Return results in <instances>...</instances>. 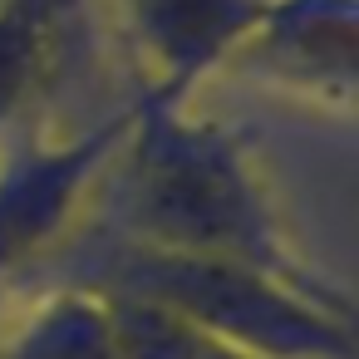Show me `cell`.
Wrapping results in <instances>:
<instances>
[{"label": "cell", "mask_w": 359, "mask_h": 359, "mask_svg": "<svg viewBox=\"0 0 359 359\" xmlns=\"http://www.w3.org/2000/svg\"><path fill=\"white\" fill-rule=\"evenodd\" d=\"M133 99L138 114L114 163L118 241L256 266L315 295H354L295 246L246 138L231 123L148 89H138Z\"/></svg>", "instance_id": "6da1fadb"}, {"label": "cell", "mask_w": 359, "mask_h": 359, "mask_svg": "<svg viewBox=\"0 0 359 359\" xmlns=\"http://www.w3.org/2000/svg\"><path fill=\"white\" fill-rule=\"evenodd\" d=\"M79 285L153 300L256 359H359L354 295H315L256 266L114 241Z\"/></svg>", "instance_id": "7a4b0ae2"}, {"label": "cell", "mask_w": 359, "mask_h": 359, "mask_svg": "<svg viewBox=\"0 0 359 359\" xmlns=\"http://www.w3.org/2000/svg\"><path fill=\"white\" fill-rule=\"evenodd\" d=\"M138 99L94 118L79 133H20L0 148V290L35 271L79 222L99 182L114 172L133 128Z\"/></svg>", "instance_id": "3957f363"}, {"label": "cell", "mask_w": 359, "mask_h": 359, "mask_svg": "<svg viewBox=\"0 0 359 359\" xmlns=\"http://www.w3.org/2000/svg\"><path fill=\"white\" fill-rule=\"evenodd\" d=\"M231 65L290 99L354 114L359 0H261V15Z\"/></svg>", "instance_id": "277c9868"}, {"label": "cell", "mask_w": 359, "mask_h": 359, "mask_svg": "<svg viewBox=\"0 0 359 359\" xmlns=\"http://www.w3.org/2000/svg\"><path fill=\"white\" fill-rule=\"evenodd\" d=\"M114 6L143 69L138 89L172 104H192L197 84L231 69L261 15V0H114Z\"/></svg>", "instance_id": "5b68a950"}, {"label": "cell", "mask_w": 359, "mask_h": 359, "mask_svg": "<svg viewBox=\"0 0 359 359\" xmlns=\"http://www.w3.org/2000/svg\"><path fill=\"white\" fill-rule=\"evenodd\" d=\"M84 0H0V148L30 133L60 84Z\"/></svg>", "instance_id": "8992f818"}, {"label": "cell", "mask_w": 359, "mask_h": 359, "mask_svg": "<svg viewBox=\"0 0 359 359\" xmlns=\"http://www.w3.org/2000/svg\"><path fill=\"white\" fill-rule=\"evenodd\" d=\"M0 359H123L109 300L79 280L55 285L40 305L0 330Z\"/></svg>", "instance_id": "52a82bcc"}, {"label": "cell", "mask_w": 359, "mask_h": 359, "mask_svg": "<svg viewBox=\"0 0 359 359\" xmlns=\"http://www.w3.org/2000/svg\"><path fill=\"white\" fill-rule=\"evenodd\" d=\"M99 295L109 300L123 359H256V354H246L236 344H222V339L202 334L197 325L177 320L172 310H163L153 300L114 295V290H99Z\"/></svg>", "instance_id": "ba28073f"}, {"label": "cell", "mask_w": 359, "mask_h": 359, "mask_svg": "<svg viewBox=\"0 0 359 359\" xmlns=\"http://www.w3.org/2000/svg\"><path fill=\"white\" fill-rule=\"evenodd\" d=\"M6 305H11V290H0V330L11 325V320H6Z\"/></svg>", "instance_id": "9c48e42d"}]
</instances>
